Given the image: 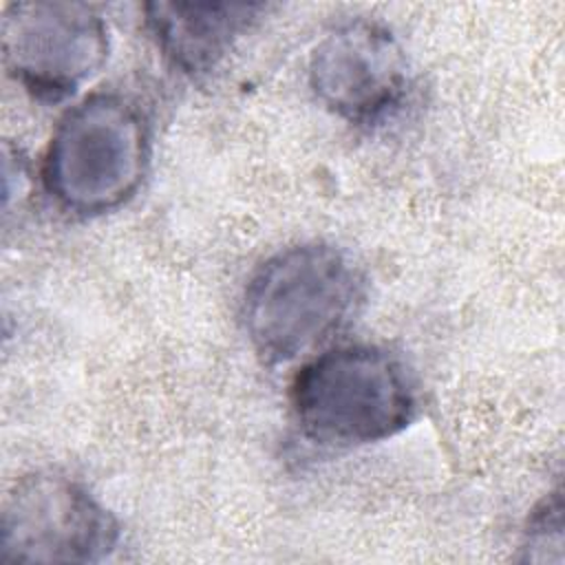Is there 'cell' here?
Returning <instances> with one entry per match:
<instances>
[{"label": "cell", "instance_id": "277c9868", "mask_svg": "<svg viewBox=\"0 0 565 565\" xmlns=\"http://www.w3.org/2000/svg\"><path fill=\"white\" fill-rule=\"evenodd\" d=\"M117 543L115 516L73 477L38 470L20 477L4 499V563H102Z\"/></svg>", "mask_w": 565, "mask_h": 565}, {"label": "cell", "instance_id": "6da1fadb", "mask_svg": "<svg viewBox=\"0 0 565 565\" xmlns=\"http://www.w3.org/2000/svg\"><path fill=\"white\" fill-rule=\"evenodd\" d=\"M362 300V278L335 245L309 241L271 254L249 276L241 320L256 355L285 364L335 335Z\"/></svg>", "mask_w": 565, "mask_h": 565}, {"label": "cell", "instance_id": "8992f818", "mask_svg": "<svg viewBox=\"0 0 565 565\" xmlns=\"http://www.w3.org/2000/svg\"><path fill=\"white\" fill-rule=\"evenodd\" d=\"M309 84L335 117L371 126L391 117L408 90V64L393 31L358 18L329 31L311 51Z\"/></svg>", "mask_w": 565, "mask_h": 565}, {"label": "cell", "instance_id": "7a4b0ae2", "mask_svg": "<svg viewBox=\"0 0 565 565\" xmlns=\"http://www.w3.org/2000/svg\"><path fill=\"white\" fill-rule=\"evenodd\" d=\"M148 163L150 132L141 110L124 95L93 93L51 132L42 183L60 210L88 218L126 205Z\"/></svg>", "mask_w": 565, "mask_h": 565}, {"label": "cell", "instance_id": "3957f363", "mask_svg": "<svg viewBox=\"0 0 565 565\" xmlns=\"http://www.w3.org/2000/svg\"><path fill=\"white\" fill-rule=\"evenodd\" d=\"M289 402L302 433L329 446L395 437L415 417L417 397L404 364L375 344H344L307 360Z\"/></svg>", "mask_w": 565, "mask_h": 565}, {"label": "cell", "instance_id": "5b68a950", "mask_svg": "<svg viewBox=\"0 0 565 565\" xmlns=\"http://www.w3.org/2000/svg\"><path fill=\"white\" fill-rule=\"evenodd\" d=\"M9 75L40 102L75 95L108 57V26L86 2H15L2 18Z\"/></svg>", "mask_w": 565, "mask_h": 565}, {"label": "cell", "instance_id": "ba28073f", "mask_svg": "<svg viewBox=\"0 0 565 565\" xmlns=\"http://www.w3.org/2000/svg\"><path fill=\"white\" fill-rule=\"evenodd\" d=\"M523 558L532 563L550 561L547 550L563 561V499L561 492H550L530 514L523 532Z\"/></svg>", "mask_w": 565, "mask_h": 565}, {"label": "cell", "instance_id": "52a82bcc", "mask_svg": "<svg viewBox=\"0 0 565 565\" xmlns=\"http://www.w3.org/2000/svg\"><path fill=\"white\" fill-rule=\"evenodd\" d=\"M263 11L254 2H150L143 26L174 68L199 77L223 62Z\"/></svg>", "mask_w": 565, "mask_h": 565}]
</instances>
